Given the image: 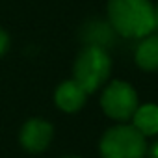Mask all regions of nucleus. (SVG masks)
Returning <instances> with one entry per match:
<instances>
[{
	"instance_id": "f257e3e1",
	"label": "nucleus",
	"mask_w": 158,
	"mask_h": 158,
	"mask_svg": "<svg viewBox=\"0 0 158 158\" xmlns=\"http://www.w3.org/2000/svg\"><path fill=\"white\" fill-rule=\"evenodd\" d=\"M108 19L123 37H145L156 28L154 6L149 0H110Z\"/></svg>"
},
{
	"instance_id": "f03ea898",
	"label": "nucleus",
	"mask_w": 158,
	"mask_h": 158,
	"mask_svg": "<svg viewBox=\"0 0 158 158\" xmlns=\"http://www.w3.org/2000/svg\"><path fill=\"white\" fill-rule=\"evenodd\" d=\"M102 158H145V136L134 125H117L104 132L101 139Z\"/></svg>"
},
{
	"instance_id": "7ed1b4c3",
	"label": "nucleus",
	"mask_w": 158,
	"mask_h": 158,
	"mask_svg": "<svg viewBox=\"0 0 158 158\" xmlns=\"http://www.w3.org/2000/svg\"><path fill=\"white\" fill-rule=\"evenodd\" d=\"M112 69L110 56L104 48L88 45L74 61V78L76 84H80L86 93H93L97 88L108 78Z\"/></svg>"
},
{
	"instance_id": "20e7f679",
	"label": "nucleus",
	"mask_w": 158,
	"mask_h": 158,
	"mask_svg": "<svg viewBox=\"0 0 158 158\" xmlns=\"http://www.w3.org/2000/svg\"><path fill=\"white\" fill-rule=\"evenodd\" d=\"M101 106L108 117L117 121H127L132 119L138 108V95L130 84L115 80L104 89L101 97Z\"/></svg>"
},
{
	"instance_id": "39448f33",
	"label": "nucleus",
	"mask_w": 158,
	"mask_h": 158,
	"mask_svg": "<svg viewBox=\"0 0 158 158\" xmlns=\"http://www.w3.org/2000/svg\"><path fill=\"white\" fill-rule=\"evenodd\" d=\"M54 128L45 119H30L21 130V145L30 152H41L48 147Z\"/></svg>"
},
{
	"instance_id": "423d86ee",
	"label": "nucleus",
	"mask_w": 158,
	"mask_h": 158,
	"mask_svg": "<svg viewBox=\"0 0 158 158\" xmlns=\"http://www.w3.org/2000/svg\"><path fill=\"white\" fill-rule=\"evenodd\" d=\"M86 97H88V93L74 80H67V82L60 84L56 89V95H54L58 108L63 112H78L84 106Z\"/></svg>"
},
{
	"instance_id": "0eeeda50",
	"label": "nucleus",
	"mask_w": 158,
	"mask_h": 158,
	"mask_svg": "<svg viewBox=\"0 0 158 158\" xmlns=\"http://www.w3.org/2000/svg\"><path fill=\"white\" fill-rule=\"evenodd\" d=\"M82 39L86 41V45L101 47V48L106 50L115 43V30L108 23L91 21L82 28Z\"/></svg>"
},
{
	"instance_id": "6e6552de",
	"label": "nucleus",
	"mask_w": 158,
	"mask_h": 158,
	"mask_svg": "<svg viewBox=\"0 0 158 158\" xmlns=\"http://www.w3.org/2000/svg\"><path fill=\"white\" fill-rule=\"evenodd\" d=\"M136 63L143 71H158V34H149L136 48Z\"/></svg>"
},
{
	"instance_id": "1a4fd4ad",
	"label": "nucleus",
	"mask_w": 158,
	"mask_h": 158,
	"mask_svg": "<svg viewBox=\"0 0 158 158\" xmlns=\"http://www.w3.org/2000/svg\"><path fill=\"white\" fill-rule=\"evenodd\" d=\"M134 127L143 134V136H154L158 134V106L156 104H143L138 106L134 115Z\"/></svg>"
},
{
	"instance_id": "9d476101",
	"label": "nucleus",
	"mask_w": 158,
	"mask_h": 158,
	"mask_svg": "<svg viewBox=\"0 0 158 158\" xmlns=\"http://www.w3.org/2000/svg\"><path fill=\"white\" fill-rule=\"evenodd\" d=\"M8 45H10V39H8V34L0 28V56H2L6 50H8Z\"/></svg>"
},
{
	"instance_id": "9b49d317",
	"label": "nucleus",
	"mask_w": 158,
	"mask_h": 158,
	"mask_svg": "<svg viewBox=\"0 0 158 158\" xmlns=\"http://www.w3.org/2000/svg\"><path fill=\"white\" fill-rule=\"evenodd\" d=\"M145 158H158V141H154L151 145V149H147V156Z\"/></svg>"
},
{
	"instance_id": "f8f14e48",
	"label": "nucleus",
	"mask_w": 158,
	"mask_h": 158,
	"mask_svg": "<svg viewBox=\"0 0 158 158\" xmlns=\"http://www.w3.org/2000/svg\"><path fill=\"white\" fill-rule=\"evenodd\" d=\"M154 13H156V26H158V6L154 8Z\"/></svg>"
},
{
	"instance_id": "ddd939ff",
	"label": "nucleus",
	"mask_w": 158,
	"mask_h": 158,
	"mask_svg": "<svg viewBox=\"0 0 158 158\" xmlns=\"http://www.w3.org/2000/svg\"><path fill=\"white\" fill-rule=\"evenodd\" d=\"M65 158H76V156H65Z\"/></svg>"
}]
</instances>
